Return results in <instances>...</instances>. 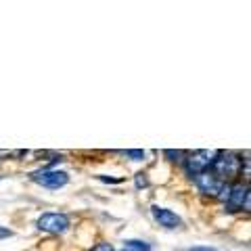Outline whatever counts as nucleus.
I'll return each instance as SVG.
<instances>
[{"mask_svg":"<svg viewBox=\"0 0 251 251\" xmlns=\"http://www.w3.org/2000/svg\"><path fill=\"white\" fill-rule=\"evenodd\" d=\"M239 172H241V159L234 153H220L218 159L214 161V176L224 184L237 178Z\"/></svg>","mask_w":251,"mask_h":251,"instance_id":"obj_1","label":"nucleus"},{"mask_svg":"<svg viewBox=\"0 0 251 251\" xmlns=\"http://www.w3.org/2000/svg\"><path fill=\"white\" fill-rule=\"evenodd\" d=\"M220 151H216V149H211V151H197V153H191L184 157V168L188 174L197 176L201 174V172H207L209 166H214V161L218 159Z\"/></svg>","mask_w":251,"mask_h":251,"instance_id":"obj_2","label":"nucleus"},{"mask_svg":"<svg viewBox=\"0 0 251 251\" xmlns=\"http://www.w3.org/2000/svg\"><path fill=\"white\" fill-rule=\"evenodd\" d=\"M31 180L38 182L44 188H50V191H57V188H63L69 182V174L67 172H61V170H50V168H44V170H38L31 174Z\"/></svg>","mask_w":251,"mask_h":251,"instance_id":"obj_3","label":"nucleus"},{"mask_svg":"<svg viewBox=\"0 0 251 251\" xmlns=\"http://www.w3.org/2000/svg\"><path fill=\"white\" fill-rule=\"evenodd\" d=\"M69 228V218L65 214H42L38 218V230L50 232V234H63Z\"/></svg>","mask_w":251,"mask_h":251,"instance_id":"obj_4","label":"nucleus"},{"mask_svg":"<svg viewBox=\"0 0 251 251\" xmlns=\"http://www.w3.org/2000/svg\"><path fill=\"white\" fill-rule=\"evenodd\" d=\"M226 209L228 211H241L249 209V186L247 184H232L228 199H226Z\"/></svg>","mask_w":251,"mask_h":251,"instance_id":"obj_5","label":"nucleus"},{"mask_svg":"<svg viewBox=\"0 0 251 251\" xmlns=\"http://www.w3.org/2000/svg\"><path fill=\"white\" fill-rule=\"evenodd\" d=\"M195 184H197V188L203 193V195H209V197H218L220 191H222L224 182H220V180L209 174V172H201V174L195 176Z\"/></svg>","mask_w":251,"mask_h":251,"instance_id":"obj_6","label":"nucleus"},{"mask_svg":"<svg viewBox=\"0 0 251 251\" xmlns=\"http://www.w3.org/2000/svg\"><path fill=\"white\" fill-rule=\"evenodd\" d=\"M151 214H153V218H155V222L159 224V226H163V228H168V230H174V228H178V226L182 224L180 216H176L174 211L168 209V207L153 205V207H151Z\"/></svg>","mask_w":251,"mask_h":251,"instance_id":"obj_7","label":"nucleus"},{"mask_svg":"<svg viewBox=\"0 0 251 251\" xmlns=\"http://www.w3.org/2000/svg\"><path fill=\"white\" fill-rule=\"evenodd\" d=\"M124 247H126V251H151V245H149L147 241H140V239L124 241Z\"/></svg>","mask_w":251,"mask_h":251,"instance_id":"obj_8","label":"nucleus"},{"mask_svg":"<svg viewBox=\"0 0 251 251\" xmlns=\"http://www.w3.org/2000/svg\"><path fill=\"white\" fill-rule=\"evenodd\" d=\"M126 155H128L132 161H143V159H145V151H140V149H132V151H126Z\"/></svg>","mask_w":251,"mask_h":251,"instance_id":"obj_9","label":"nucleus"},{"mask_svg":"<svg viewBox=\"0 0 251 251\" xmlns=\"http://www.w3.org/2000/svg\"><path fill=\"white\" fill-rule=\"evenodd\" d=\"M134 184H136V188H147V186H149L147 174H143V172H140V174H136V176H134Z\"/></svg>","mask_w":251,"mask_h":251,"instance_id":"obj_10","label":"nucleus"},{"mask_svg":"<svg viewBox=\"0 0 251 251\" xmlns=\"http://www.w3.org/2000/svg\"><path fill=\"white\" fill-rule=\"evenodd\" d=\"M166 157H170V161H182L184 153L182 151H166Z\"/></svg>","mask_w":251,"mask_h":251,"instance_id":"obj_11","label":"nucleus"},{"mask_svg":"<svg viewBox=\"0 0 251 251\" xmlns=\"http://www.w3.org/2000/svg\"><path fill=\"white\" fill-rule=\"evenodd\" d=\"M92 251H115V247L111 245V243H99V245L94 247Z\"/></svg>","mask_w":251,"mask_h":251,"instance_id":"obj_12","label":"nucleus"},{"mask_svg":"<svg viewBox=\"0 0 251 251\" xmlns=\"http://www.w3.org/2000/svg\"><path fill=\"white\" fill-rule=\"evenodd\" d=\"M100 182H107V184H120L122 178H109V176H99Z\"/></svg>","mask_w":251,"mask_h":251,"instance_id":"obj_13","label":"nucleus"},{"mask_svg":"<svg viewBox=\"0 0 251 251\" xmlns=\"http://www.w3.org/2000/svg\"><path fill=\"white\" fill-rule=\"evenodd\" d=\"M9 237H13V230L6 228V226H0V241H2V239H9Z\"/></svg>","mask_w":251,"mask_h":251,"instance_id":"obj_14","label":"nucleus"},{"mask_svg":"<svg viewBox=\"0 0 251 251\" xmlns=\"http://www.w3.org/2000/svg\"><path fill=\"white\" fill-rule=\"evenodd\" d=\"M188 251H218L216 247H205V245H197V247H191Z\"/></svg>","mask_w":251,"mask_h":251,"instance_id":"obj_15","label":"nucleus"},{"mask_svg":"<svg viewBox=\"0 0 251 251\" xmlns=\"http://www.w3.org/2000/svg\"><path fill=\"white\" fill-rule=\"evenodd\" d=\"M0 157H13L11 151H0Z\"/></svg>","mask_w":251,"mask_h":251,"instance_id":"obj_16","label":"nucleus"},{"mask_svg":"<svg viewBox=\"0 0 251 251\" xmlns=\"http://www.w3.org/2000/svg\"><path fill=\"white\" fill-rule=\"evenodd\" d=\"M124 251H126V249H124Z\"/></svg>","mask_w":251,"mask_h":251,"instance_id":"obj_17","label":"nucleus"}]
</instances>
